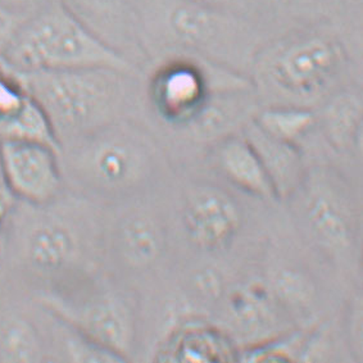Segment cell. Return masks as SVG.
<instances>
[{"mask_svg":"<svg viewBox=\"0 0 363 363\" xmlns=\"http://www.w3.org/2000/svg\"><path fill=\"white\" fill-rule=\"evenodd\" d=\"M101 204L66 189L47 204L14 203L0 264L31 293L60 289L104 267Z\"/></svg>","mask_w":363,"mask_h":363,"instance_id":"6da1fadb","label":"cell"},{"mask_svg":"<svg viewBox=\"0 0 363 363\" xmlns=\"http://www.w3.org/2000/svg\"><path fill=\"white\" fill-rule=\"evenodd\" d=\"M66 189L99 204L147 194L169 167L167 150L140 118H125L80 135L60 148Z\"/></svg>","mask_w":363,"mask_h":363,"instance_id":"7a4b0ae2","label":"cell"},{"mask_svg":"<svg viewBox=\"0 0 363 363\" xmlns=\"http://www.w3.org/2000/svg\"><path fill=\"white\" fill-rule=\"evenodd\" d=\"M12 74L45 112L60 148L108 123L140 118L147 107L144 74L108 67Z\"/></svg>","mask_w":363,"mask_h":363,"instance_id":"3957f363","label":"cell"},{"mask_svg":"<svg viewBox=\"0 0 363 363\" xmlns=\"http://www.w3.org/2000/svg\"><path fill=\"white\" fill-rule=\"evenodd\" d=\"M139 25L148 68L171 54L188 53L249 76L259 50L242 14L193 0H139Z\"/></svg>","mask_w":363,"mask_h":363,"instance_id":"277c9868","label":"cell"},{"mask_svg":"<svg viewBox=\"0 0 363 363\" xmlns=\"http://www.w3.org/2000/svg\"><path fill=\"white\" fill-rule=\"evenodd\" d=\"M340 40L325 30H301L284 36L255 57L250 72L259 99L269 104L311 108L337 91L345 67Z\"/></svg>","mask_w":363,"mask_h":363,"instance_id":"5b68a950","label":"cell"},{"mask_svg":"<svg viewBox=\"0 0 363 363\" xmlns=\"http://www.w3.org/2000/svg\"><path fill=\"white\" fill-rule=\"evenodd\" d=\"M34 296L52 315L123 362L134 356L139 335L138 301L120 277L101 269Z\"/></svg>","mask_w":363,"mask_h":363,"instance_id":"8992f818","label":"cell"},{"mask_svg":"<svg viewBox=\"0 0 363 363\" xmlns=\"http://www.w3.org/2000/svg\"><path fill=\"white\" fill-rule=\"evenodd\" d=\"M0 65L18 74L108 67L144 74L134 63L98 39L61 0L22 23Z\"/></svg>","mask_w":363,"mask_h":363,"instance_id":"52a82bcc","label":"cell"},{"mask_svg":"<svg viewBox=\"0 0 363 363\" xmlns=\"http://www.w3.org/2000/svg\"><path fill=\"white\" fill-rule=\"evenodd\" d=\"M245 86H255L247 74L188 53L171 54L155 62L144 81L147 107L172 130L186 121L213 91Z\"/></svg>","mask_w":363,"mask_h":363,"instance_id":"ba28073f","label":"cell"},{"mask_svg":"<svg viewBox=\"0 0 363 363\" xmlns=\"http://www.w3.org/2000/svg\"><path fill=\"white\" fill-rule=\"evenodd\" d=\"M289 201L296 203L303 229L323 255L334 261H345L354 255L361 221L337 172L323 167L308 169Z\"/></svg>","mask_w":363,"mask_h":363,"instance_id":"9c48e42d","label":"cell"},{"mask_svg":"<svg viewBox=\"0 0 363 363\" xmlns=\"http://www.w3.org/2000/svg\"><path fill=\"white\" fill-rule=\"evenodd\" d=\"M139 198L117 203L123 208L112 217L106 215L104 264H113L121 276L147 275L155 271L169 249L166 222Z\"/></svg>","mask_w":363,"mask_h":363,"instance_id":"30bf717a","label":"cell"},{"mask_svg":"<svg viewBox=\"0 0 363 363\" xmlns=\"http://www.w3.org/2000/svg\"><path fill=\"white\" fill-rule=\"evenodd\" d=\"M180 222L193 248L221 253L233 247L244 223L242 206L226 189L213 184H193L182 194Z\"/></svg>","mask_w":363,"mask_h":363,"instance_id":"8fae6325","label":"cell"},{"mask_svg":"<svg viewBox=\"0 0 363 363\" xmlns=\"http://www.w3.org/2000/svg\"><path fill=\"white\" fill-rule=\"evenodd\" d=\"M60 153L38 143L0 140V169L17 202L47 204L66 191Z\"/></svg>","mask_w":363,"mask_h":363,"instance_id":"7c38bea8","label":"cell"},{"mask_svg":"<svg viewBox=\"0 0 363 363\" xmlns=\"http://www.w3.org/2000/svg\"><path fill=\"white\" fill-rule=\"evenodd\" d=\"M61 3L98 39L145 74L148 63L140 40L139 0H61Z\"/></svg>","mask_w":363,"mask_h":363,"instance_id":"4fadbf2b","label":"cell"},{"mask_svg":"<svg viewBox=\"0 0 363 363\" xmlns=\"http://www.w3.org/2000/svg\"><path fill=\"white\" fill-rule=\"evenodd\" d=\"M261 106L255 86L217 90L175 131L211 148L228 136L240 134Z\"/></svg>","mask_w":363,"mask_h":363,"instance_id":"5bb4252c","label":"cell"},{"mask_svg":"<svg viewBox=\"0 0 363 363\" xmlns=\"http://www.w3.org/2000/svg\"><path fill=\"white\" fill-rule=\"evenodd\" d=\"M209 155L213 167L231 186L258 201L277 202L262 162L242 133L213 144Z\"/></svg>","mask_w":363,"mask_h":363,"instance_id":"9a60e30c","label":"cell"},{"mask_svg":"<svg viewBox=\"0 0 363 363\" xmlns=\"http://www.w3.org/2000/svg\"><path fill=\"white\" fill-rule=\"evenodd\" d=\"M238 350L226 331L212 323L188 321L169 331L158 350V361L226 362L236 361Z\"/></svg>","mask_w":363,"mask_h":363,"instance_id":"2e32d148","label":"cell"},{"mask_svg":"<svg viewBox=\"0 0 363 363\" xmlns=\"http://www.w3.org/2000/svg\"><path fill=\"white\" fill-rule=\"evenodd\" d=\"M242 134L262 162L277 202L289 201L302 185L308 171L301 147L266 134L253 120L242 128Z\"/></svg>","mask_w":363,"mask_h":363,"instance_id":"e0dca14e","label":"cell"},{"mask_svg":"<svg viewBox=\"0 0 363 363\" xmlns=\"http://www.w3.org/2000/svg\"><path fill=\"white\" fill-rule=\"evenodd\" d=\"M225 294L228 320L240 334L255 337L252 344L271 339L269 333L275 328L279 312L283 310L276 303L266 281L250 280L236 284L228 288Z\"/></svg>","mask_w":363,"mask_h":363,"instance_id":"ac0fdd59","label":"cell"},{"mask_svg":"<svg viewBox=\"0 0 363 363\" xmlns=\"http://www.w3.org/2000/svg\"><path fill=\"white\" fill-rule=\"evenodd\" d=\"M317 125L330 148L339 155H359L362 144V96L352 89H340L323 101Z\"/></svg>","mask_w":363,"mask_h":363,"instance_id":"d6986e66","label":"cell"},{"mask_svg":"<svg viewBox=\"0 0 363 363\" xmlns=\"http://www.w3.org/2000/svg\"><path fill=\"white\" fill-rule=\"evenodd\" d=\"M253 121L266 134L299 147L316 126L317 116L312 108L269 104L261 106Z\"/></svg>","mask_w":363,"mask_h":363,"instance_id":"ffe728a7","label":"cell"},{"mask_svg":"<svg viewBox=\"0 0 363 363\" xmlns=\"http://www.w3.org/2000/svg\"><path fill=\"white\" fill-rule=\"evenodd\" d=\"M0 140L38 143L60 153V143L49 118L30 95L18 113L0 122Z\"/></svg>","mask_w":363,"mask_h":363,"instance_id":"44dd1931","label":"cell"},{"mask_svg":"<svg viewBox=\"0 0 363 363\" xmlns=\"http://www.w3.org/2000/svg\"><path fill=\"white\" fill-rule=\"evenodd\" d=\"M27 99L28 94L18 79L0 65V122L18 113Z\"/></svg>","mask_w":363,"mask_h":363,"instance_id":"7402d4cb","label":"cell"},{"mask_svg":"<svg viewBox=\"0 0 363 363\" xmlns=\"http://www.w3.org/2000/svg\"><path fill=\"white\" fill-rule=\"evenodd\" d=\"M57 1L58 0H0V7L26 21L52 7Z\"/></svg>","mask_w":363,"mask_h":363,"instance_id":"603a6c76","label":"cell"},{"mask_svg":"<svg viewBox=\"0 0 363 363\" xmlns=\"http://www.w3.org/2000/svg\"><path fill=\"white\" fill-rule=\"evenodd\" d=\"M361 296H357L353 299V304L350 307L347 320V328H348V337H350V350L358 356L361 359V350H362V315H361Z\"/></svg>","mask_w":363,"mask_h":363,"instance_id":"cb8c5ba5","label":"cell"},{"mask_svg":"<svg viewBox=\"0 0 363 363\" xmlns=\"http://www.w3.org/2000/svg\"><path fill=\"white\" fill-rule=\"evenodd\" d=\"M23 22L25 20L18 16L0 7V60L13 43Z\"/></svg>","mask_w":363,"mask_h":363,"instance_id":"d4e9b609","label":"cell"},{"mask_svg":"<svg viewBox=\"0 0 363 363\" xmlns=\"http://www.w3.org/2000/svg\"><path fill=\"white\" fill-rule=\"evenodd\" d=\"M14 203L16 199L6 186V182L1 175V169H0V262H1L3 248H4L6 235H7L8 222H9Z\"/></svg>","mask_w":363,"mask_h":363,"instance_id":"484cf974","label":"cell"},{"mask_svg":"<svg viewBox=\"0 0 363 363\" xmlns=\"http://www.w3.org/2000/svg\"><path fill=\"white\" fill-rule=\"evenodd\" d=\"M199 4H204L208 7L217 8L222 11H228L233 13L242 14L239 8L245 6V0H193Z\"/></svg>","mask_w":363,"mask_h":363,"instance_id":"4316f807","label":"cell"}]
</instances>
